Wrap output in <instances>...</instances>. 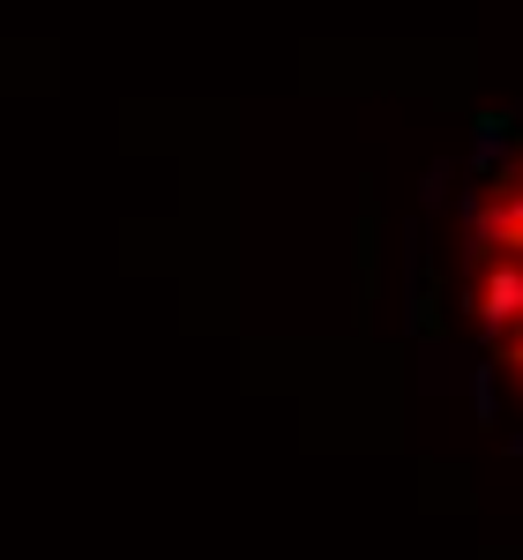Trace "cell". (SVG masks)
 I'll use <instances>...</instances> for the list:
<instances>
[{
  "label": "cell",
  "instance_id": "6da1fadb",
  "mask_svg": "<svg viewBox=\"0 0 523 560\" xmlns=\"http://www.w3.org/2000/svg\"><path fill=\"white\" fill-rule=\"evenodd\" d=\"M472 314H479L493 337L523 329V255L486 247V255H479V277H472Z\"/></svg>",
  "mask_w": 523,
  "mask_h": 560
},
{
  "label": "cell",
  "instance_id": "7a4b0ae2",
  "mask_svg": "<svg viewBox=\"0 0 523 560\" xmlns=\"http://www.w3.org/2000/svg\"><path fill=\"white\" fill-rule=\"evenodd\" d=\"M472 232H479V247L523 255V173H516V179H501V195H493V202H479Z\"/></svg>",
  "mask_w": 523,
  "mask_h": 560
},
{
  "label": "cell",
  "instance_id": "3957f363",
  "mask_svg": "<svg viewBox=\"0 0 523 560\" xmlns=\"http://www.w3.org/2000/svg\"><path fill=\"white\" fill-rule=\"evenodd\" d=\"M501 366L523 382V329H509V337H501Z\"/></svg>",
  "mask_w": 523,
  "mask_h": 560
}]
</instances>
